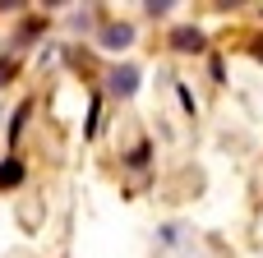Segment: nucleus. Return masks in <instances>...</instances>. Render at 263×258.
Here are the masks:
<instances>
[{"label": "nucleus", "mask_w": 263, "mask_h": 258, "mask_svg": "<svg viewBox=\"0 0 263 258\" xmlns=\"http://www.w3.org/2000/svg\"><path fill=\"white\" fill-rule=\"evenodd\" d=\"M171 46H176V51H203V37H199L194 28H176V32H171Z\"/></svg>", "instance_id": "nucleus-2"}, {"label": "nucleus", "mask_w": 263, "mask_h": 258, "mask_svg": "<svg viewBox=\"0 0 263 258\" xmlns=\"http://www.w3.org/2000/svg\"><path fill=\"white\" fill-rule=\"evenodd\" d=\"M18 175H23V166H18V162H5V166H0V189H5V185H14Z\"/></svg>", "instance_id": "nucleus-4"}, {"label": "nucleus", "mask_w": 263, "mask_h": 258, "mask_svg": "<svg viewBox=\"0 0 263 258\" xmlns=\"http://www.w3.org/2000/svg\"><path fill=\"white\" fill-rule=\"evenodd\" d=\"M9 69H14V65H9V60H0V78H5V74H9Z\"/></svg>", "instance_id": "nucleus-5"}, {"label": "nucleus", "mask_w": 263, "mask_h": 258, "mask_svg": "<svg viewBox=\"0 0 263 258\" xmlns=\"http://www.w3.org/2000/svg\"><path fill=\"white\" fill-rule=\"evenodd\" d=\"M134 88H139V69H134V65H120V69L111 74V92H120V97H129Z\"/></svg>", "instance_id": "nucleus-1"}, {"label": "nucleus", "mask_w": 263, "mask_h": 258, "mask_svg": "<svg viewBox=\"0 0 263 258\" xmlns=\"http://www.w3.org/2000/svg\"><path fill=\"white\" fill-rule=\"evenodd\" d=\"M129 37H134V32H129L125 23H111V28H106V46H125Z\"/></svg>", "instance_id": "nucleus-3"}]
</instances>
